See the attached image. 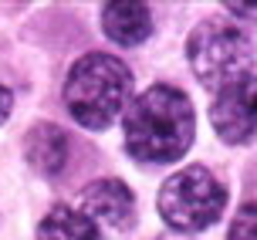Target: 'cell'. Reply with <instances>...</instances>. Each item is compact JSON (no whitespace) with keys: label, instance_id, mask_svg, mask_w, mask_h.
I'll list each match as a JSON object with an SVG mask.
<instances>
[{"label":"cell","instance_id":"6da1fadb","mask_svg":"<svg viewBox=\"0 0 257 240\" xmlns=\"http://www.w3.org/2000/svg\"><path fill=\"white\" fill-rule=\"evenodd\" d=\"M193 132H196L193 101L173 85L146 88L125 112L128 156L149 166L176 163L190 149Z\"/></svg>","mask_w":257,"mask_h":240},{"label":"cell","instance_id":"7a4b0ae2","mask_svg":"<svg viewBox=\"0 0 257 240\" xmlns=\"http://www.w3.org/2000/svg\"><path fill=\"white\" fill-rule=\"evenodd\" d=\"M132 88L128 68L112 54H85L78 58L64 81V105L85 129H108L122 112Z\"/></svg>","mask_w":257,"mask_h":240},{"label":"cell","instance_id":"3957f363","mask_svg":"<svg viewBox=\"0 0 257 240\" xmlns=\"http://www.w3.org/2000/svg\"><path fill=\"white\" fill-rule=\"evenodd\" d=\"M186 54H190L196 78L206 88H227L230 81L247 75V68L254 61V44L237 24L210 17L190 34Z\"/></svg>","mask_w":257,"mask_h":240},{"label":"cell","instance_id":"277c9868","mask_svg":"<svg viewBox=\"0 0 257 240\" xmlns=\"http://www.w3.org/2000/svg\"><path fill=\"white\" fill-rule=\"evenodd\" d=\"M223 206H227V190L203 166H190V169L173 173L159 190L163 220L183 233H196V230H206L210 223H217Z\"/></svg>","mask_w":257,"mask_h":240},{"label":"cell","instance_id":"5b68a950","mask_svg":"<svg viewBox=\"0 0 257 240\" xmlns=\"http://www.w3.org/2000/svg\"><path fill=\"white\" fill-rule=\"evenodd\" d=\"M213 129L223 142L240 146L257 132V75H244L230 81L210 105Z\"/></svg>","mask_w":257,"mask_h":240},{"label":"cell","instance_id":"8992f818","mask_svg":"<svg viewBox=\"0 0 257 240\" xmlns=\"http://www.w3.org/2000/svg\"><path fill=\"white\" fill-rule=\"evenodd\" d=\"M78 210L88 216V220H102L108 227L115 230H125L132 223V216H136V200H132V193H128L125 183H118V179H98V183H91L81 190L78 196Z\"/></svg>","mask_w":257,"mask_h":240},{"label":"cell","instance_id":"52a82bcc","mask_svg":"<svg viewBox=\"0 0 257 240\" xmlns=\"http://www.w3.org/2000/svg\"><path fill=\"white\" fill-rule=\"evenodd\" d=\"M102 24L105 34L122 44V48H132V44H142L153 31V17H149V7L146 4H132V0H122V4H108L102 11Z\"/></svg>","mask_w":257,"mask_h":240},{"label":"cell","instance_id":"ba28073f","mask_svg":"<svg viewBox=\"0 0 257 240\" xmlns=\"http://www.w3.org/2000/svg\"><path fill=\"white\" fill-rule=\"evenodd\" d=\"M38 240H98V223L75 206H58L41 220Z\"/></svg>","mask_w":257,"mask_h":240},{"label":"cell","instance_id":"9c48e42d","mask_svg":"<svg viewBox=\"0 0 257 240\" xmlns=\"http://www.w3.org/2000/svg\"><path fill=\"white\" fill-rule=\"evenodd\" d=\"M230 240H257V203H247L237 210L230 223Z\"/></svg>","mask_w":257,"mask_h":240},{"label":"cell","instance_id":"30bf717a","mask_svg":"<svg viewBox=\"0 0 257 240\" xmlns=\"http://www.w3.org/2000/svg\"><path fill=\"white\" fill-rule=\"evenodd\" d=\"M227 7L237 17H257V4H227Z\"/></svg>","mask_w":257,"mask_h":240},{"label":"cell","instance_id":"8fae6325","mask_svg":"<svg viewBox=\"0 0 257 240\" xmlns=\"http://www.w3.org/2000/svg\"><path fill=\"white\" fill-rule=\"evenodd\" d=\"M11 105H14L11 91H7V88H4V85H0V122H4V118L11 115Z\"/></svg>","mask_w":257,"mask_h":240}]
</instances>
